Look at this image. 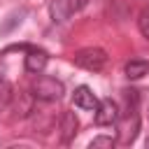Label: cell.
Returning a JSON list of instances; mask_svg holds the SVG:
<instances>
[{
  "label": "cell",
  "instance_id": "6da1fadb",
  "mask_svg": "<svg viewBox=\"0 0 149 149\" xmlns=\"http://www.w3.org/2000/svg\"><path fill=\"white\" fill-rule=\"evenodd\" d=\"M123 95L128 100V109L123 114H119V119H116V142L130 144V142H135L137 130H140V114H137L140 95H137V91H123Z\"/></svg>",
  "mask_w": 149,
  "mask_h": 149
},
{
  "label": "cell",
  "instance_id": "7a4b0ae2",
  "mask_svg": "<svg viewBox=\"0 0 149 149\" xmlns=\"http://www.w3.org/2000/svg\"><path fill=\"white\" fill-rule=\"evenodd\" d=\"M30 93H33L35 100H40V102H56V100L63 98L65 88H63V81H58L56 77L42 74V77H37V79L33 81Z\"/></svg>",
  "mask_w": 149,
  "mask_h": 149
},
{
  "label": "cell",
  "instance_id": "3957f363",
  "mask_svg": "<svg viewBox=\"0 0 149 149\" xmlns=\"http://www.w3.org/2000/svg\"><path fill=\"white\" fill-rule=\"evenodd\" d=\"M74 65L81 68V70H88V72H100L105 65H107V54L105 49L100 47H86V49H79L74 56H72Z\"/></svg>",
  "mask_w": 149,
  "mask_h": 149
},
{
  "label": "cell",
  "instance_id": "277c9868",
  "mask_svg": "<svg viewBox=\"0 0 149 149\" xmlns=\"http://www.w3.org/2000/svg\"><path fill=\"white\" fill-rule=\"evenodd\" d=\"M86 5H88V0H51L49 12H51V19L56 23H65L72 14L81 12Z\"/></svg>",
  "mask_w": 149,
  "mask_h": 149
},
{
  "label": "cell",
  "instance_id": "5b68a950",
  "mask_svg": "<svg viewBox=\"0 0 149 149\" xmlns=\"http://www.w3.org/2000/svg\"><path fill=\"white\" fill-rule=\"evenodd\" d=\"M95 112V123L98 126H112V123H116V119H119V105L112 100V98H105V100H98V107L93 109Z\"/></svg>",
  "mask_w": 149,
  "mask_h": 149
},
{
  "label": "cell",
  "instance_id": "8992f818",
  "mask_svg": "<svg viewBox=\"0 0 149 149\" xmlns=\"http://www.w3.org/2000/svg\"><path fill=\"white\" fill-rule=\"evenodd\" d=\"M23 51H26V70L33 72V74H40V72L47 68V63H49V54H47L44 49L30 47V44H26Z\"/></svg>",
  "mask_w": 149,
  "mask_h": 149
},
{
  "label": "cell",
  "instance_id": "52a82bcc",
  "mask_svg": "<svg viewBox=\"0 0 149 149\" xmlns=\"http://www.w3.org/2000/svg\"><path fill=\"white\" fill-rule=\"evenodd\" d=\"M77 128H79V119L74 112H63L61 119H58V130H61V142L63 144H70L72 137L77 135Z\"/></svg>",
  "mask_w": 149,
  "mask_h": 149
},
{
  "label": "cell",
  "instance_id": "ba28073f",
  "mask_svg": "<svg viewBox=\"0 0 149 149\" xmlns=\"http://www.w3.org/2000/svg\"><path fill=\"white\" fill-rule=\"evenodd\" d=\"M72 100H74V105H77V107L88 109V112H93V109L98 107V98L93 95V91H91L88 86H77V88H74Z\"/></svg>",
  "mask_w": 149,
  "mask_h": 149
},
{
  "label": "cell",
  "instance_id": "9c48e42d",
  "mask_svg": "<svg viewBox=\"0 0 149 149\" xmlns=\"http://www.w3.org/2000/svg\"><path fill=\"white\" fill-rule=\"evenodd\" d=\"M144 74H149V63L142 58H133L126 63V77L128 79H142Z\"/></svg>",
  "mask_w": 149,
  "mask_h": 149
},
{
  "label": "cell",
  "instance_id": "30bf717a",
  "mask_svg": "<svg viewBox=\"0 0 149 149\" xmlns=\"http://www.w3.org/2000/svg\"><path fill=\"white\" fill-rule=\"evenodd\" d=\"M12 100H14V86H12L9 81L0 79V114L9 109Z\"/></svg>",
  "mask_w": 149,
  "mask_h": 149
},
{
  "label": "cell",
  "instance_id": "8fae6325",
  "mask_svg": "<svg viewBox=\"0 0 149 149\" xmlns=\"http://www.w3.org/2000/svg\"><path fill=\"white\" fill-rule=\"evenodd\" d=\"M116 144V137H112V135H100V137H93L91 140V149H100V147H114Z\"/></svg>",
  "mask_w": 149,
  "mask_h": 149
},
{
  "label": "cell",
  "instance_id": "7c38bea8",
  "mask_svg": "<svg viewBox=\"0 0 149 149\" xmlns=\"http://www.w3.org/2000/svg\"><path fill=\"white\" fill-rule=\"evenodd\" d=\"M23 14H26V9H21V12H14V14L9 16V21H5V23L0 26V33H2V35H5V33H9V30H12L16 23H21V16H23Z\"/></svg>",
  "mask_w": 149,
  "mask_h": 149
},
{
  "label": "cell",
  "instance_id": "4fadbf2b",
  "mask_svg": "<svg viewBox=\"0 0 149 149\" xmlns=\"http://www.w3.org/2000/svg\"><path fill=\"white\" fill-rule=\"evenodd\" d=\"M137 28H140V33L149 40V7L140 12V16H137Z\"/></svg>",
  "mask_w": 149,
  "mask_h": 149
},
{
  "label": "cell",
  "instance_id": "5bb4252c",
  "mask_svg": "<svg viewBox=\"0 0 149 149\" xmlns=\"http://www.w3.org/2000/svg\"><path fill=\"white\" fill-rule=\"evenodd\" d=\"M2 77H5V63L0 61V79H2Z\"/></svg>",
  "mask_w": 149,
  "mask_h": 149
},
{
  "label": "cell",
  "instance_id": "9a60e30c",
  "mask_svg": "<svg viewBox=\"0 0 149 149\" xmlns=\"http://www.w3.org/2000/svg\"><path fill=\"white\" fill-rule=\"evenodd\" d=\"M147 147H149V137H147Z\"/></svg>",
  "mask_w": 149,
  "mask_h": 149
}]
</instances>
